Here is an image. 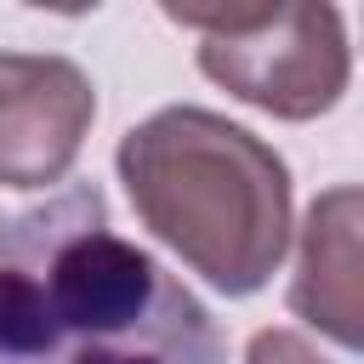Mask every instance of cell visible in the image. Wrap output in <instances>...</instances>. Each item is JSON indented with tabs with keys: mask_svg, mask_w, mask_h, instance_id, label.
<instances>
[{
	"mask_svg": "<svg viewBox=\"0 0 364 364\" xmlns=\"http://www.w3.org/2000/svg\"><path fill=\"white\" fill-rule=\"evenodd\" d=\"M245 364H330V358H324L307 336H296V330L273 324V330H256V336H250Z\"/></svg>",
	"mask_w": 364,
	"mask_h": 364,
	"instance_id": "obj_6",
	"label": "cell"
},
{
	"mask_svg": "<svg viewBox=\"0 0 364 364\" xmlns=\"http://www.w3.org/2000/svg\"><path fill=\"white\" fill-rule=\"evenodd\" d=\"M0 364H222V330L97 182H68L0 210Z\"/></svg>",
	"mask_w": 364,
	"mask_h": 364,
	"instance_id": "obj_1",
	"label": "cell"
},
{
	"mask_svg": "<svg viewBox=\"0 0 364 364\" xmlns=\"http://www.w3.org/2000/svg\"><path fill=\"white\" fill-rule=\"evenodd\" d=\"M290 313L307 318L336 347H358L364 318V279H358V188L336 182L307 205L296 279H290Z\"/></svg>",
	"mask_w": 364,
	"mask_h": 364,
	"instance_id": "obj_5",
	"label": "cell"
},
{
	"mask_svg": "<svg viewBox=\"0 0 364 364\" xmlns=\"http://www.w3.org/2000/svg\"><path fill=\"white\" fill-rule=\"evenodd\" d=\"M176 28L199 34V68L239 102L273 119H318L353 80V51L336 6L313 0H228L165 6Z\"/></svg>",
	"mask_w": 364,
	"mask_h": 364,
	"instance_id": "obj_3",
	"label": "cell"
},
{
	"mask_svg": "<svg viewBox=\"0 0 364 364\" xmlns=\"http://www.w3.org/2000/svg\"><path fill=\"white\" fill-rule=\"evenodd\" d=\"M97 119V85L57 51H0V188L63 182Z\"/></svg>",
	"mask_w": 364,
	"mask_h": 364,
	"instance_id": "obj_4",
	"label": "cell"
},
{
	"mask_svg": "<svg viewBox=\"0 0 364 364\" xmlns=\"http://www.w3.org/2000/svg\"><path fill=\"white\" fill-rule=\"evenodd\" d=\"M136 222L210 290L256 296L290 250V171L245 125L176 102L114 148Z\"/></svg>",
	"mask_w": 364,
	"mask_h": 364,
	"instance_id": "obj_2",
	"label": "cell"
}]
</instances>
